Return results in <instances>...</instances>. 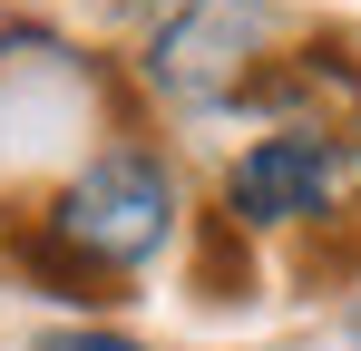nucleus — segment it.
<instances>
[{
    "mask_svg": "<svg viewBox=\"0 0 361 351\" xmlns=\"http://www.w3.org/2000/svg\"><path fill=\"white\" fill-rule=\"evenodd\" d=\"M108 10H176V0H108Z\"/></svg>",
    "mask_w": 361,
    "mask_h": 351,
    "instance_id": "5",
    "label": "nucleus"
},
{
    "mask_svg": "<svg viewBox=\"0 0 361 351\" xmlns=\"http://www.w3.org/2000/svg\"><path fill=\"white\" fill-rule=\"evenodd\" d=\"M39 351H157V342H127V332H39Z\"/></svg>",
    "mask_w": 361,
    "mask_h": 351,
    "instance_id": "4",
    "label": "nucleus"
},
{
    "mask_svg": "<svg viewBox=\"0 0 361 351\" xmlns=\"http://www.w3.org/2000/svg\"><path fill=\"white\" fill-rule=\"evenodd\" d=\"M283 58V0H176L147 49H137V78L185 117L244 108Z\"/></svg>",
    "mask_w": 361,
    "mask_h": 351,
    "instance_id": "2",
    "label": "nucleus"
},
{
    "mask_svg": "<svg viewBox=\"0 0 361 351\" xmlns=\"http://www.w3.org/2000/svg\"><path fill=\"white\" fill-rule=\"evenodd\" d=\"M352 332H361V322H352Z\"/></svg>",
    "mask_w": 361,
    "mask_h": 351,
    "instance_id": "6",
    "label": "nucleus"
},
{
    "mask_svg": "<svg viewBox=\"0 0 361 351\" xmlns=\"http://www.w3.org/2000/svg\"><path fill=\"white\" fill-rule=\"evenodd\" d=\"M361 185V147H342L332 127H274L225 166V225L283 234V225H332Z\"/></svg>",
    "mask_w": 361,
    "mask_h": 351,
    "instance_id": "3",
    "label": "nucleus"
},
{
    "mask_svg": "<svg viewBox=\"0 0 361 351\" xmlns=\"http://www.w3.org/2000/svg\"><path fill=\"white\" fill-rule=\"evenodd\" d=\"M185 225V195H176V166L157 156V147H98L88 166L68 176L59 195H49V215L20 234V264L39 273V283H59L68 302H98V283H127V273H147Z\"/></svg>",
    "mask_w": 361,
    "mask_h": 351,
    "instance_id": "1",
    "label": "nucleus"
}]
</instances>
